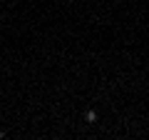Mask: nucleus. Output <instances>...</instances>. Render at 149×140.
Here are the masks:
<instances>
[{
	"label": "nucleus",
	"mask_w": 149,
	"mask_h": 140,
	"mask_svg": "<svg viewBox=\"0 0 149 140\" xmlns=\"http://www.w3.org/2000/svg\"><path fill=\"white\" fill-rule=\"evenodd\" d=\"M85 120H87V123H97V113H95V110H87V113H85Z\"/></svg>",
	"instance_id": "f257e3e1"
},
{
	"label": "nucleus",
	"mask_w": 149,
	"mask_h": 140,
	"mask_svg": "<svg viewBox=\"0 0 149 140\" xmlns=\"http://www.w3.org/2000/svg\"><path fill=\"white\" fill-rule=\"evenodd\" d=\"M0 138H3V130H0Z\"/></svg>",
	"instance_id": "f03ea898"
}]
</instances>
